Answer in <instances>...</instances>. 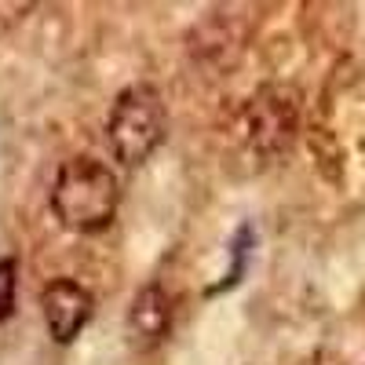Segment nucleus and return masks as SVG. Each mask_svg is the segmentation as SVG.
Segmentation results:
<instances>
[{
  "mask_svg": "<svg viewBox=\"0 0 365 365\" xmlns=\"http://www.w3.org/2000/svg\"><path fill=\"white\" fill-rule=\"evenodd\" d=\"M41 307H44V322L55 344H70L77 332L88 325L91 318V292L70 278H55L48 282V289L41 292Z\"/></svg>",
  "mask_w": 365,
  "mask_h": 365,
  "instance_id": "4",
  "label": "nucleus"
},
{
  "mask_svg": "<svg viewBox=\"0 0 365 365\" xmlns=\"http://www.w3.org/2000/svg\"><path fill=\"white\" fill-rule=\"evenodd\" d=\"M15 259H0V322L15 314Z\"/></svg>",
  "mask_w": 365,
  "mask_h": 365,
  "instance_id": "6",
  "label": "nucleus"
},
{
  "mask_svg": "<svg viewBox=\"0 0 365 365\" xmlns=\"http://www.w3.org/2000/svg\"><path fill=\"white\" fill-rule=\"evenodd\" d=\"M117 175L96 158H73L58 168L51 208L70 230H103L117 216Z\"/></svg>",
  "mask_w": 365,
  "mask_h": 365,
  "instance_id": "1",
  "label": "nucleus"
},
{
  "mask_svg": "<svg viewBox=\"0 0 365 365\" xmlns=\"http://www.w3.org/2000/svg\"><path fill=\"white\" fill-rule=\"evenodd\" d=\"M299 103L289 88H263L245 106V139L259 158H278L296 139Z\"/></svg>",
  "mask_w": 365,
  "mask_h": 365,
  "instance_id": "3",
  "label": "nucleus"
},
{
  "mask_svg": "<svg viewBox=\"0 0 365 365\" xmlns=\"http://www.w3.org/2000/svg\"><path fill=\"white\" fill-rule=\"evenodd\" d=\"M165 103H161V91L150 88V84H132L125 88L120 96L113 99L110 110V150L117 154V161L125 165H143L165 139Z\"/></svg>",
  "mask_w": 365,
  "mask_h": 365,
  "instance_id": "2",
  "label": "nucleus"
},
{
  "mask_svg": "<svg viewBox=\"0 0 365 365\" xmlns=\"http://www.w3.org/2000/svg\"><path fill=\"white\" fill-rule=\"evenodd\" d=\"M172 318H175V299L168 296L165 285H143L132 299L128 311V340L139 351L158 347L168 332H172Z\"/></svg>",
  "mask_w": 365,
  "mask_h": 365,
  "instance_id": "5",
  "label": "nucleus"
}]
</instances>
